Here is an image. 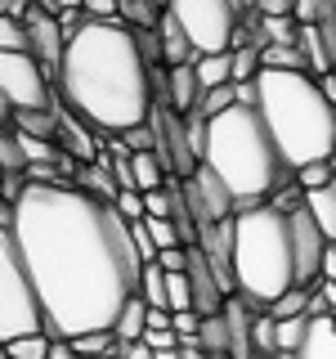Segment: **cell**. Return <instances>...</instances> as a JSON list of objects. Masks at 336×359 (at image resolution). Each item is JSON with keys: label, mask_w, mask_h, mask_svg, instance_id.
<instances>
[{"label": "cell", "mask_w": 336, "mask_h": 359, "mask_svg": "<svg viewBox=\"0 0 336 359\" xmlns=\"http://www.w3.org/2000/svg\"><path fill=\"white\" fill-rule=\"evenodd\" d=\"M0 229L14 233L22 265L45 301L50 341L112 332L121 310L139 297L144 261L130 224L112 202L90 198L85 189L27 184L14 211L0 207Z\"/></svg>", "instance_id": "1"}, {"label": "cell", "mask_w": 336, "mask_h": 359, "mask_svg": "<svg viewBox=\"0 0 336 359\" xmlns=\"http://www.w3.org/2000/svg\"><path fill=\"white\" fill-rule=\"evenodd\" d=\"M63 108H72L85 126L108 130L112 140L134 126H148L153 99V67L144 63L134 32L126 22H90L67 41L63 67L54 76Z\"/></svg>", "instance_id": "2"}, {"label": "cell", "mask_w": 336, "mask_h": 359, "mask_svg": "<svg viewBox=\"0 0 336 359\" xmlns=\"http://www.w3.org/2000/svg\"><path fill=\"white\" fill-rule=\"evenodd\" d=\"M255 112L265 117L291 175L336 157V104L323 95V86L309 72L265 67L255 76Z\"/></svg>", "instance_id": "3"}, {"label": "cell", "mask_w": 336, "mask_h": 359, "mask_svg": "<svg viewBox=\"0 0 336 359\" xmlns=\"http://www.w3.org/2000/svg\"><path fill=\"white\" fill-rule=\"evenodd\" d=\"M202 166H211L224 180L238 211L265 207V198H274L287 184V162L278 153L265 117L242 104L211 121V144H206V162Z\"/></svg>", "instance_id": "4"}, {"label": "cell", "mask_w": 336, "mask_h": 359, "mask_svg": "<svg viewBox=\"0 0 336 359\" xmlns=\"http://www.w3.org/2000/svg\"><path fill=\"white\" fill-rule=\"evenodd\" d=\"M233 278L238 297L255 310H274L296 283V247H291V220L274 202L246 207L233 216Z\"/></svg>", "instance_id": "5"}, {"label": "cell", "mask_w": 336, "mask_h": 359, "mask_svg": "<svg viewBox=\"0 0 336 359\" xmlns=\"http://www.w3.org/2000/svg\"><path fill=\"white\" fill-rule=\"evenodd\" d=\"M45 328H50L45 301L31 283L27 265H22L14 233L0 229V337L9 346V341H22V337H41Z\"/></svg>", "instance_id": "6"}, {"label": "cell", "mask_w": 336, "mask_h": 359, "mask_svg": "<svg viewBox=\"0 0 336 359\" xmlns=\"http://www.w3.org/2000/svg\"><path fill=\"white\" fill-rule=\"evenodd\" d=\"M171 14L188 32L197 54H233L238 32H242L233 0H171Z\"/></svg>", "instance_id": "7"}, {"label": "cell", "mask_w": 336, "mask_h": 359, "mask_svg": "<svg viewBox=\"0 0 336 359\" xmlns=\"http://www.w3.org/2000/svg\"><path fill=\"white\" fill-rule=\"evenodd\" d=\"M0 99L5 121L14 112H50L59 108V86L31 54H0Z\"/></svg>", "instance_id": "8"}, {"label": "cell", "mask_w": 336, "mask_h": 359, "mask_svg": "<svg viewBox=\"0 0 336 359\" xmlns=\"http://www.w3.org/2000/svg\"><path fill=\"white\" fill-rule=\"evenodd\" d=\"M287 220H291V247H296V283L309 287V292H318V283H323V256H328L332 243H328V233L318 229V220H314L309 207L287 211Z\"/></svg>", "instance_id": "9"}, {"label": "cell", "mask_w": 336, "mask_h": 359, "mask_svg": "<svg viewBox=\"0 0 336 359\" xmlns=\"http://www.w3.org/2000/svg\"><path fill=\"white\" fill-rule=\"evenodd\" d=\"M179 189H184V202H188V211H193V220L202 229L238 216V202H233V194L224 189V180L211 171V166H202L193 180H179Z\"/></svg>", "instance_id": "10"}, {"label": "cell", "mask_w": 336, "mask_h": 359, "mask_svg": "<svg viewBox=\"0 0 336 359\" xmlns=\"http://www.w3.org/2000/svg\"><path fill=\"white\" fill-rule=\"evenodd\" d=\"M22 27H27V41H31V59H36L50 76H59L63 54H67V36H63L59 18H50L41 5H31V14L22 18Z\"/></svg>", "instance_id": "11"}, {"label": "cell", "mask_w": 336, "mask_h": 359, "mask_svg": "<svg viewBox=\"0 0 336 359\" xmlns=\"http://www.w3.org/2000/svg\"><path fill=\"white\" fill-rule=\"evenodd\" d=\"M90 130H94V126H85V121L76 117L72 108L59 104V140H54V144H63L67 157H72V162H81V166L104 162V153H99V140H94Z\"/></svg>", "instance_id": "12"}, {"label": "cell", "mask_w": 336, "mask_h": 359, "mask_svg": "<svg viewBox=\"0 0 336 359\" xmlns=\"http://www.w3.org/2000/svg\"><path fill=\"white\" fill-rule=\"evenodd\" d=\"M202 81H197V63H179L171 67V112H179V117H188V112L202 108Z\"/></svg>", "instance_id": "13"}, {"label": "cell", "mask_w": 336, "mask_h": 359, "mask_svg": "<svg viewBox=\"0 0 336 359\" xmlns=\"http://www.w3.org/2000/svg\"><path fill=\"white\" fill-rule=\"evenodd\" d=\"M157 36H162V54H166V67H179V63H197L202 54L193 50V41H188V32L179 27V18L166 9L162 22H157Z\"/></svg>", "instance_id": "14"}, {"label": "cell", "mask_w": 336, "mask_h": 359, "mask_svg": "<svg viewBox=\"0 0 336 359\" xmlns=\"http://www.w3.org/2000/svg\"><path fill=\"white\" fill-rule=\"evenodd\" d=\"M300 54H305V67H309L314 81L336 72V59H332V45L323 36V27H300Z\"/></svg>", "instance_id": "15"}, {"label": "cell", "mask_w": 336, "mask_h": 359, "mask_svg": "<svg viewBox=\"0 0 336 359\" xmlns=\"http://www.w3.org/2000/svg\"><path fill=\"white\" fill-rule=\"evenodd\" d=\"M139 301L148 310H171V274L157 261L144 265V274H139Z\"/></svg>", "instance_id": "16"}, {"label": "cell", "mask_w": 336, "mask_h": 359, "mask_svg": "<svg viewBox=\"0 0 336 359\" xmlns=\"http://www.w3.org/2000/svg\"><path fill=\"white\" fill-rule=\"evenodd\" d=\"M300 359H336V319H309V337L300 346Z\"/></svg>", "instance_id": "17"}, {"label": "cell", "mask_w": 336, "mask_h": 359, "mask_svg": "<svg viewBox=\"0 0 336 359\" xmlns=\"http://www.w3.org/2000/svg\"><path fill=\"white\" fill-rule=\"evenodd\" d=\"M202 351L206 355H216V359H229L233 355V332H229V319H224V310L220 314H211V319H202Z\"/></svg>", "instance_id": "18"}, {"label": "cell", "mask_w": 336, "mask_h": 359, "mask_svg": "<svg viewBox=\"0 0 336 359\" xmlns=\"http://www.w3.org/2000/svg\"><path fill=\"white\" fill-rule=\"evenodd\" d=\"M9 126L22 130V135H36V140H59V108H50V112H14Z\"/></svg>", "instance_id": "19"}, {"label": "cell", "mask_w": 336, "mask_h": 359, "mask_svg": "<svg viewBox=\"0 0 336 359\" xmlns=\"http://www.w3.org/2000/svg\"><path fill=\"white\" fill-rule=\"evenodd\" d=\"M197 81H202V90L233 86V54H202L197 59Z\"/></svg>", "instance_id": "20"}, {"label": "cell", "mask_w": 336, "mask_h": 359, "mask_svg": "<svg viewBox=\"0 0 336 359\" xmlns=\"http://www.w3.org/2000/svg\"><path fill=\"white\" fill-rule=\"evenodd\" d=\"M112 332H117V341H121V346L144 341V332H148V306H144V301L134 297L130 306L121 310V319H117V328H112Z\"/></svg>", "instance_id": "21"}, {"label": "cell", "mask_w": 336, "mask_h": 359, "mask_svg": "<svg viewBox=\"0 0 336 359\" xmlns=\"http://www.w3.org/2000/svg\"><path fill=\"white\" fill-rule=\"evenodd\" d=\"M305 207L314 211V220H318V229L328 233V243H336V180L328 189H318V194H309Z\"/></svg>", "instance_id": "22"}, {"label": "cell", "mask_w": 336, "mask_h": 359, "mask_svg": "<svg viewBox=\"0 0 336 359\" xmlns=\"http://www.w3.org/2000/svg\"><path fill=\"white\" fill-rule=\"evenodd\" d=\"M260 59H265V67H274V72H309L300 45H265Z\"/></svg>", "instance_id": "23"}, {"label": "cell", "mask_w": 336, "mask_h": 359, "mask_svg": "<svg viewBox=\"0 0 336 359\" xmlns=\"http://www.w3.org/2000/svg\"><path fill=\"white\" fill-rule=\"evenodd\" d=\"M265 45H300L296 18H260V50Z\"/></svg>", "instance_id": "24"}, {"label": "cell", "mask_w": 336, "mask_h": 359, "mask_svg": "<svg viewBox=\"0 0 336 359\" xmlns=\"http://www.w3.org/2000/svg\"><path fill=\"white\" fill-rule=\"evenodd\" d=\"M309 337V314L305 319H278V355H300Z\"/></svg>", "instance_id": "25"}, {"label": "cell", "mask_w": 336, "mask_h": 359, "mask_svg": "<svg viewBox=\"0 0 336 359\" xmlns=\"http://www.w3.org/2000/svg\"><path fill=\"white\" fill-rule=\"evenodd\" d=\"M251 346H255V355H278V319H274L269 310H260V314H255Z\"/></svg>", "instance_id": "26"}, {"label": "cell", "mask_w": 336, "mask_h": 359, "mask_svg": "<svg viewBox=\"0 0 336 359\" xmlns=\"http://www.w3.org/2000/svg\"><path fill=\"white\" fill-rule=\"evenodd\" d=\"M162 14L166 9L153 5V0H130V5H121V22H126V27H157Z\"/></svg>", "instance_id": "27"}, {"label": "cell", "mask_w": 336, "mask_h": 359, "mask_svg": "<svg viewBox=\"0 0 336 359\" xmlns=\"http://www.w3.org/2000/svg\"><path fill=\"white\" fill-rule=\"evenodd\" d=\"M0 171L5 175H27V153H22L14 130H5V140H0Z\"/></svg>", "instance_id": "28"}, {"label": "cell", "mask_w": 336, "mask_h": 359, "mask_svg": "<svg viewBox=\"0 0 336 359\" xmlns=\"http://www.w3.org/2000/svg\"><path fill=\"white\" fill-rule=\"evenodd\" d=\"M0 54H31L27 27L18 18H0Z\"/></svg>", "instance_id": "29"}, {"label": "cell", "mask_w": 336, "mask_h": 359, "mask_svg": "<svg viewBox=\"0 0 336 359\" xmlns=\"http://www.w3.org/2000/svg\"><path fill=\"white\" fill-rule=\"evenodd\" d=\"M50 351H54V341L50 337H22V341H9L5 346V359H50Z\"/></svg>", "instance_id": "30"}, {"label": "cell", "mask_w": 336, "mask_h": 359, "mask_svg": "<svg viewBox=\"0 0 336 359\" xmlns=\"http://www.w3.org/2000/svg\"><path fill=\"white\" fill-rule=\"evenodd\" d=\"M336 180V171H332V162H314V166H305V171H296V184H300V194H318V189H328Z\"/></svg>", "instance_id": "31"}, {"label": "cell", "mask_w": 336, "mask_h": 359, "mask_svg": "<svg viewBox=\"0 0 336 359\" xmlns=\"http://www.w3.org/2000/svg\"><path fill=\"white\" fill-rule=\"evenodd\" d=\"M112 207H117V216L126 220V224H139V220H148V202H144V194H134V189H126V194H121L117 202H112Z\"/></svg>", "instance_id": "32"}, {"label": "cell", "mask_w": 336, "mask_h": 359, "mask_svg": "<svg viewBox=\"0 0 336 359\" xmlns=\"http://www.w3.org/2000/svg\"><path fill=\"white\" fill-rule=\"evenodd\" d=\"M121 144H126V153H157V135H153V126H134V130H126V135H117Z\"/></svg>", "instance_id": "33"}, {"label": "cell", "mask_w": 336, "mask_h": 359, "mask_svg": "<svg viewBox=\"0 0 336 359\" xmlns=\"http://www.w3.org/2000/svg\"><path fill=\"white\" fill-rule=\"evenodd\" d=\"M148 233H153L157 252H171V247H184V243H179V229H175V220H148Z\"/></svg>", "instance_id": "34"}, {"label": "cell", "mask_w": 336, "mask_h": 359, "mask_svg": "<svg viewBox=\"0 0 336 359\" xmlns=\"http://www.w3.org/2000/svg\"><path fill=\"white\" fill-rule=\"evenodd\" d=\"M90 22H121V0H85Z\"/></svg>", "instance_id": "35"}, {"label": "cell", "mask_w": 336, "mask_h": 359, "mask_svg": "<svg viewBox=\"0 0 336 359\" xmlns=\"http://www.w3.org/2000/svg\"><path fill=\"white\" fill-rule=\"evenodd\" d=\"M157 265H162L166 274H188V247H171V252H162Z\"/></svg>", "instance_id": "36"}, {"label": "cell", "mask_w": 336, "mask_h": 359, "mask_svg": "<svg viewBox=\"0 0 336 359\" xmlns=\"http://www.w3.org/2000/svg\"><path fill=\"white\" fill-rule=\"evenodd\" d=\"M260 5V18H291L296 14V0H255Z\"/></svg>", "instance_id": "37"}, {"label": "cell", "mask_w": 336, "mask_h": 359, "mask_svg": "<svg viewBox=\"0 0 336 359\" xmlns=\"http://www.w3.org/2000/svg\"><path fill=\"white\" fill-rule=\"evenodd\" d=\"M323 5H328V9H323L318 27H323V36H328V45H332V59H336V0H323Z\"/></svg>", "instance_id": "38"}, {"label": "cell", "mask_w": 336, "mask_h": 359, "mask_svg": "<svg viewBox=\"0 0 336 359\" xmlns=\"http://www.w3.org/2000/svg\"><path fill=\"white\" fill-rule=\"evenodd\" d=\"M117 355H121V359H157V355H153V351H148L144 341H130V346H121Z\"/></svg>", "instance_id": "39"}, {"label": "cell", "mask_w": 336, "mask_h": 359, "mask_svg": "<svg viewBox=\"0 0 336 359\" xmlns=\"http://www.w3.org/2000/svg\"><path fill=\"white\" fill-rule=\"evenodd\" d=\"M323 283H336V243L328 247V256H323Z\"/></svg>", "instance_id": "40"}, {"label": "cell", "mask_w": 336, "mask_h": 359, "mask_svg": "<svg viewBox=\"0 0 336 359\" xmlns=\"http://www.w3.org/2000/svg\"><path fill=\"white\" fill-rule=\"evenodd\" d=\"M179 355H184V359H216V355L202 351V341H184V346H179Z\"/></svg>", "instance_id": "41"}, {"label": "cell", "mask_w": 336, "mask_h": 359, "mask_svg": "<svg viewBox=\"0 0 336 359\" xmlns=\"http://www.w3.org/2000/svg\"><path fill=\"white\" fill-rule=\"evenodd\" d=\"M50 359H81L72 351V341H54V351H50Z\"/></svg>", "instance_id": "42"}, {"label": "cell", "mask_w": 336, "mask_h": 359, "mask_svg": "<svg viewBox=\"0 0 336 359\" xmlns=\"http://www.w3.org/2000/svg\"><path fill=\"white\" fill-rule=\"evenodd\" d=\"M323 287V297H328V306H332V319H336V283H318Z\"/></svg>", "instance_id": "43"}, {"label": "cell", "mask_w": 336, "mask_h": 359, "mask_svg": "<svg viewBox=\"0 0 336 359\" xmlns=\"http://www.w3.org/2000/svg\"><path fill=\"white\" fill-rule=\"evenodd\" d=\"M157 359H184V355H179V351H162V355H157Z\"/></svg>", "instance_id": "44"}, {"label": "cell", "mask_w": 336, "mask_h": 359, "mask_svg": "<svg viewBox=\"0 0 336 359\" xmlns=\"http://www.w3.org/2000/svg\"><path fill=\"white\" fill-rule=\"evenodd\" d=\"M153 5H162V9H171V0H153Z\"/></svg>", "instance_id": "45"}, {"label": "cell", "mask_w": 336, "mask_h": 359, "mask_svg": "<svg viewBox=\"0 0 336 359\" xmlns=\"http://www.w3.org/2000/svg\"><path fill=\"white\" fill-rule=\"evenodd\" d=\"M255 359H278V355H255Z\"/></svg>", "instance_id": "46"}, {"label": "cell", "mask_w": 336, "mask_h": 359, "mask_svg": "<svg viewBox=\"0 0 336 359\" xmlns=\"http://www.w3.org/2000/svg\"><path fill=\"white\" fill-rule=\"evenodd\" d=\"M278 359H300V355H278Z\"/></svg>", "instance_id": "47"}, {"label": "cell", "mask_w": 336, "mask_h": 359, "mask_svg": "<svg viewBox=\"0 0 336 359\" xmlns=\"http://www.w3.org/2000/svg\"><path fill=\"white\" fill-rule=\"evenodd\" d=\"M104 359H121V355H104Z\"/></svg>", "instance_id": "48"}]
</instances>
